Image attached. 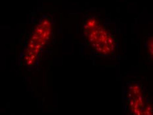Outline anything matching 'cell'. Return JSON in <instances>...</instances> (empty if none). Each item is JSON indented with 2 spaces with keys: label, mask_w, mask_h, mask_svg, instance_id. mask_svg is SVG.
<instances>
[{
  "label": "cell",
  "mask_w": 153,
  "mask_h": 115,
  "mask_svg": "<svg viewBox=\"0 0 153 115\" xmlns=\"http://www.w3.org/2000/svg\"><path fill=\"white\" fill-rule=\"evenodd\" d=\"M83 36L92 52L102 56L112 55L117 49V40L114 31L97 15H88L82 21Z\"/></svg>",
  "instance_id": "cell-1"
},
{
  "label": "cell",
  "mask_w": 153,
  "mask_h": 115,
  "mask_svg": "<svg viewBox=\"0 0 153 115\" xmlns=\"http://www.w3.org/2000/svg\"><path fill=\"white\" fill-rule=\"evenodd\" d=\"M146 46H147L149 56L150 55V54H151V56H152V38H151H151H149V40L147 42V44H146Z\"/></svg>",
  "instance_id": "cell-2"
}]
</instances>
